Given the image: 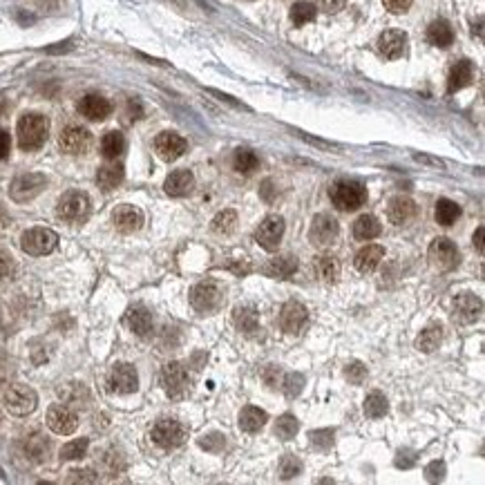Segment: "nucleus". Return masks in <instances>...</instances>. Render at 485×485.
<instances>
[{"mask_svg":"<svg viewBox=\"0 0 485 485\" xmlns=\"http://www.w3.org/2000/svg\"><path fill=\"white\" fill-rule=\"evenodd\" d=\"M16 133H18V146L27 150V153H32V150H38L47 141L49 121L47 117L36 114V112L23 114L18 119Z\"/></svg>","mask_w":485,"mask_h":485,"instance_id":"obj_1","label":"nucleus"},{"mask_svg":"<svg viewBox=\"0 0 485 485\" xmlns=\"http://www.w3.org/2000/svg\"><path fill=\"white\" fill-rule=\"evenodd\" d=\"M329 197L338 210L351 213V210H358L360 206H365L367 188L362 186L358 179H338L336 184L329 188Z\"/></svg>","mask_w":485,"mask_h":485,"instance_id":"obj_2","label":"nucleus"},{"mask_svg":"<svg viewBox=\"0 0 485 485\" xmlns=\"http://www.w3.org/2000/svg\"><path fill=\"white\" fill-rule=\"evenodd\" d=\"M224 300H226L224 289L213 280L199 282V284H195L193 291H190V307L199 313H204V316L217 313L221 307H224Z\"/></svg>","mask_w":485,"mask_h":485,"instance_id":"obj_3","label":"nucleus"},{"mask_svg":"<svg viewBox=\"0 0 485 485\" xmlns=\"http://www.w3.org/2000/svg\"><path fill=\"white\" fill-rule=\"evenodd\" d=\"M90 210H92V201H90L87 193L83 190H67V193L58 199L56 213L63 221L69 224H83L90 217Z\"/></svg>","mask_w":485,"mask_h":485,"instance_id":"obj_4","label":"nucleus"},{"mask_svg":"<svg viewBox=\"0 0 485 485\" xmlns=\"http://www.w3.org/2000/svg\"><path fill=\"white\" fill-rule=\"evenodd\" d=\"M150 439H153V443L161 450H177L186 443L188 429L175 418H161L155 423L153 429H150Z\"/></svg>","mask_w":485,"mask_h":485,"instance_id":"obj_5","label":"nucleus"},{"mask_svg":"<svg viewBox=\"0 0 485 485\" xmlns=\"http://www.w3.org/2000/svg\"><path fill=\"white\" fill-rule=\"evenodd\" d=\"M190 373L181 362H168V365L161 369V387H164L166 396L173 400H181L190 393Z\"/></svg>","mask_w":485,"mask_h":485,"instance_id":"obj_6","label":"nucleus"},{"mask_svg":"<svg viewBox=\"0 0 485 485\" xmlns=\"http://www.w3.org/2000/svg\"><path fill=\"white\" fill-rule=\"evenodd\" d=\"M58 244V235L54 233L52 228H43V226H36V228H29L20 237V248H23L27 255H49Z\"/></svg>","mask_w":485,"mask_h":485,"instance_id":"obj_7","label":"nucleus"},{"mask_svg":"<svg viewBox=\"0 0 485 485\" xmlns=\"http://www.w3.org/2000/svg\"><path fill=\"white\" fill-rule=\"evenodd\" d=\"M340 237V226L338 221L327 213H320L313 217L311 228H309V241L318 250H327L338 241Z\"/></svg>","mask_w":485,"mask_h":485,"instance_id":"obj_8","label":"nucleus"},{"mask_svg":"<svg viewBox=\"0 0 485 485\" xmlns=\"http://www.w3.org/2000/svg\"><path fill=\"white\" fill-rule=\"evenodd\" d=\"M38 405V396L36 391L29 385H9V389L5 391V407L9 414L14 416H29Z\"/></svg>","mask_w":485,"mask_h":485,"instance_id":"obj_9","label":"nucleus"},{"mask_svg":"<svg viewBox=\"0 0 485 485\" xmlns=\"http://www.w3.org/2000/svg\"><path fill=\"white\" fill-rule=\"evenodd\" d=\"M47 186V177L40 173H25L18 175L12 186H9V197H12L16 204H25V201H32L38 197Z\"/></svg>","mask_w":485,"mask_h":485,"instance_id":"obj_10","label":"nucleus"},{"mask_svg":"<svg viewBox=\"0 0 485 485\" xmlns=\"http://www.w3.org/2000/svg\"><path fill=\"white\" fill-rule=\"evenodd\" d=\"M429 264L439 271H454L461 262V253L457 248L454 241H450L448 237H436L429 244Z\"/></svg>","mask_w":485,"mask_h":485,"instance_id":"obj_11","label":"nucleus"},{"mask_svg":"<svg viewBox=\"0 0 485 485\" xmlns=\"http://www.w3.org/2000/svg\"><path fill=\"white\" fill-rule=\"evenodd\" d=\"M452 316L459 325H474L483 316V300L479 296H474V293H461L454 300Z\"/></svg>","mask_w":485,"mask_h":485,"instance_id":"obj_12","label":"nucleus"},{"mask_svg":"<svg viewBox=\"0 0 485 485\" xmlns=\"http://www.w3.org/2000/svg\"><path fill=\"white\" fill-rule=\"evenodd\" d=\"M58 146L65 155H85L92 146V135L80 126H67L58 137Z\"/></svg>","mask_w":485,"mask_h":485,"instance_id":"obj_13","label":"nucleus"},{"mask_svg":"<svg viewBox=\"0 0 485 485\" xmlns=\"http://www.w3.org/2000/svg\"><path fill=\"white\" fill-rule=\"evenodd\" d=\"M108 385H110V391L114 393H135L139 389V373L133 365H128V362H119V365L112 367V371H110L108 376Z\"/></svg>","mask_w":485,"mask_h":485,"instance_id":"obj_14","label":"nucleus"},{"mask_svg":"<svg viewBox=\"0 0 485 485\" xmlns=\"http://www.w3.org/2000/svg\"><path fill=\"white\" fill-rule=\"evenodd\" d=\"M282 237H284V219L280 215H269L255 230V241L264 250H278Z\"/></svg>","mask_w":485,"mask_h":485,"instance_id":"obj_15","label":"nucleus"},{"mask_svg":"<svg viewBox=\"0 0 485 485\" xmlns=\"http://www.w3.org/2000/svg\"><path fill=\"white\" fill-rule=\"evenodd\" d=\"M47 427L58 436H69L78 427V416L67 405H52L47 409Z\"/></svg>","mask_w":485,"mask_h":485,"instance_id":"obj_16","label":"nucleus"},{"mask_svg":"<svg viewBox=\"0 0 485 485\" xmlns=\"http://www.w3.org/2000/svg\"><path fill=\"white\" fill-rule=\"evenodd\" d=\"M155 150L164 161H177L188 150V141L177 133H159L155 137Z\"/></svg>","mask_w":485,"mask_h":485,"instance_id":"obj_17","label":"nucleus"},{"mask_svg":"<svg viewBox=\"0 0 485 485\" xmlns=\"http://www.w3.org/2000/svg\"><path fill=\"white\" fill-rule=\"evenodd\" d=\"M376 47L385 58L396 60L405 54V49H407V34L400 32V29H387V32H382L378 36Z\"/></svg>","mask_w":485,"mask_h":485,"instance_id":"obj_18","label":"nucleus"},{"mask_svg":"<svg viewBox=\"0 0 485 485\" xmlns=\"http://www.w3.org/2000/svg\"><path fill=\"white\" fill-rule=\"evenodd\" d=\"M309 322V313L307 309L300 305V302H287L284 307H282V313H280V327L282 331L287 333H300L302 329L307 327Z\"/></svg>","mask_w":485,"mask_h":485,"instance_id":"obj_19","label":"nucleus"},{"mask_svg":"<svg viewBox=\"0 0 485 485\" xmlns=\"http://www.w3.org/2000/svg\"><path fill=\"white\" fill-rule=\"evenodd\" d=\"M78 112L90 121H103L112 114V103L101 94H85L78 101Z\"/></svg>","mask_w":485,"mask_h":485,"instance_id":"obj_20","label":"nucleus"},{"mask_svg":"<svg viewBox=\"0 0 485 485\" xmlns=\"http://www.w3.org/2000/svg\"><path fill=\"white\" fill-rule=\"evenodd\" d=\"M112 224H114V228L119 230V233H126V235L135 233V230H139L141 226H144V213H141V210L135 208V206L124 204L112 213Z\"/></svg>","mask_w":485,"mask_h":485,"instance_id":"obj_21","label":"nucleus"},{"mask_svg":"<svg viewBox=\"0 0 485 485\" xmlns=\"http://www.w3.org/2000/svg\"><path fill=\"white\" fill-rule=\"evenodd\" d=\"M195 188V175L190 170H175L164 181V190L170 197H186Z\"/></svg>","mask_w":485,"mask_h":485,"instance_id":"obj_22","label":"nucleus"},{"mask_svg":"<svg viewBox=\"0 0 485 485\" xmlns=\"http://www.w3.org/2000/svg\"><path fill=\"white\" fill-rule=\"evenodd\" d=\"M416 213H418V206L414 204L409 197H393L387 206V217L391 224H396V226L409 224V221L416 217Z\"/></svg>","mask_w":485,"mask_h":485,"instance_id":"obj_23","label":"nucleus"},{"mask_svg":"<svg viewBox=\"0 0 485 485\" xmlns=\"http://www.w3.org/2000/svg\"><path fill=\"white\" fill-rule=\"evenodd\" d=\"M124 325L139 338H146L153 331V316L146 307H130L124 316Z\"/></svg>","mask_w":485,"mask_h":485,"instance_id":"obj_24","label":"nucleus"},{"mask_svg":"<svg viewBox=\"0 0 485 485\" xmlns=\"http://www.w3.org/2000/svg\"><path fill=\"white\" fill-rule=\"evenodd\" d=\"M472 83H474V65H472V60L463 58V60H459L457 65H452L450 76H448V92L450 94L459 92V90L468 87Z\"/></svg>","mask_w":485,"mask_h":485,"instance_id":"obj_25","label":"nucleus"},{"mask_svg":"<svg viewBox=\"0 0 485 485\" xmlns=\"http://www.w3.org/2000/svg\"><path fill=\"white\" fill-rule=\"evenodd\" d=\"M382 259H385V248H382L380 244H367L365 248L358 250L353 264H356V269L360 273H371V271L378 269Z\"/></svg>","mask_w":485,"mask_h":485,"instance_id":"obj_26","label":"nucleus"},{"mask_svg":"<svg viewBox=\"0 0 485 485\" xmlns=\"http://www.w3.org/2000/svg\"><path fill=\"white\" fill-rule=\"evenodd\" d=\"M296 271H298V257H293V255H278V257L269 259V264L264 266V275L275 278V280H287Z\"/></svg>","mask_w":485,"mask_h":485,"instance_id":"obj_27","label":"nucleus"},{"mask_svg":"<svg viewBox=\"0 0 485 485\" xmlns=\"http://www.w3.org/2000/svg\"><path fill=\"white\" fill-rule=\"evenodd\" d=\"M266 420H269V414L264 409H259V407H244L239 411V429L241 432H246V434H255L259 432L262 427L266 425Z\"/></svg>","mask_w":485,"mask_h":485,"instance_id":"obj_28","label":"nucleus"},{"mask_svg":"<svg viewBox=\"0 0 485 485\" xmlns=\"http://www.w3.org/2000/svg\"><path fill=\"white\" fill-rule=\"evenodd\" d=\"M427 40L434 45V47H441L445 49L454 43V32H452V25L448 23V20H434V23L427 27Z\"/></svg>","mask_w":485,"mask_h":485,"instance_id":"obj_29","label":"nucleus"},{"mask_svg":"<svg viewBox=\"0 0 485 485\" xmlns=\"http://www.w3.org/2000/svg\"><path fill=\"white\" fill-rule=\"evenodd\" d=\"M25 454L36 463H45L49 459V454H52V443L43 434H32L25 441Z\"/></svg>","mask_w":485,"mask_h":485,"instance_id":"obj_30","label":"nucleus"},{"mask_svg":"<svg viewBox=\"0 0 485 485\" xmlns=\"http://www.w3.org/2000/svg\"><path fill=\"white\" fill-rule=\"evenodd\" d=\"M124 177H126L124 166H121L119 161H114V164H105V166L99 168L96 184L103 190H112V188H117L121 184V181H124Z\"/></svg>","mask_w":485,"mask_h":485,"instance_id":"obj_31","label":"nucleus"},{"mask_svg":"<svg viewBox=\"0 0 485 485\" xmlns=\"http://www.w3.org/2000/svg\"><path fill=\"white\" fill-rule=\"evenodd\" d=\"M233 325L241 333H255L259 329V313L253 307H237L233 311Z\"/></svg>","mask_w":485,"mask_h":485,"instance_id":"obj_32","label":"nucleus"},{"mask_svg":"<svg viewBox=\"0 0 485 485\" xmlns=\"http://www.w3.org/2000/svg\"><path fill=\"white\" fill-rule=\"evenodd\" d=\"M313 271L322 282H336L340 278V262L331 255H320L313 259Z\"/></svg>","mask_w":485,"mask_h":485,"instance_id":"obj_33","label":"nucleus"},{"mask_svg":"<svg viewBox=\"0 0 485 485\" xmlns=\"http://www.w3.org/2000/svg\"><path fill=\"white\" fill-rule=\"evenodd\" d=\"M380 221L373 217V215H362L356 219V224H353V237H356L358 241H369L373 237L380 235Z\"/></svg>","mask_w":485,"mask_h":485,"instance_id":"obj_34","label":"nucleus"},{"mask_svg":"<svg viewBox=\"0 0 485 485\" xmlns=\"http://www.w3.org/2000/svg\"><path fill=\"white\" fill-rule=\"evenodd\" d=\"M124 150H126V137L121 135L119 130H112V133H108L101 139V155L110 161L124 155Z\"/></svg>","mask_w":485,"mask_h":485,"instance_id":"obj_35","label":"nucleus"},{"mask_svg":"<svg viewBox=\"0 0 485 485\" xmlns=\"http://www.w3.org/2000/svg\"><path fill=\"white\" fill-rule=\"evenodd\" d=\"M443 342V327L441 325H429L427 329L420 331V336L416 338V349L423 353H432L441 347Z\"/></svg>","mask_w":485,"mask_h":485,"instance_id":"obj_36","label":"nucleus"},{"mask_svg":"<svg viewBox=\"0 0 485 485\" xmlns=\"http://www.w3.org/2000/svg\"><path fill=\"white\" fill-rule=\"evenodd\" d=\"M389 411V402H387V396L382 391H369L367 398H365V416L367 418H382L387 416Z\"/></svg>","mask_w":485,"mask_h":485,"instance_id":"obj_37","label":"nucleus"},{"mask_svg":"<svg viewBox=\"0 0 485 485\" xmlns=\"http://www.w3.org/2000/svg\"><path fill=\"white\" fill-rule=\"evenodd\" d=\"M436 221L441 226H452L461 217V206L452 199H439L436 201Z\"/></svg>","mask_w":485,"mask_h":485,"instance_id":"obj_38","label":"nucleus"},{"mask_svg":"<svg viewBox=\"0 0 485 485\" xmlns=\"http://www.w3.org/2000/svg\"><path fill=\"white\" fill-rule=\"evenodd\" d=\"M259 166V159L257 155L253 153V150L248 148H239L235 150V157H233V168L237 170V173L241 175H250V173H255Z\"/></svg>","mask_w":485,"mask_h":485,"instance_id":"obj_39","label":"nucleus"},{"mask_svg":"<svg viewBox=\"0 0 485 485\" xmlns=\"http://www.w3.org/2000/svg\"><path fill=\"white\" fill-rule=\"evenodd\" d=\"M316 14H318V9L313 3H309V0H298V3L291 7V20L296 27H302L311 23V20H316Z\"/></svg>","mask_w":485,"mask_h":485,"instance_id":"obj_40","label":"nucleus"},{"mask_svg":"<svg viewBox=\"0 0 485 485\" xmlns=\"http://www.w3.org/2000/svg\"><path fill=\"white\" fill-rule=\"evenodd\" d=\"M235 228H237V213L235 210H221V213L215 215L213 219V230L217 235H230V233H235Z\"/></svg>","mask_w":485,"mask_h":485,"instance_id":"obj_41","label":"nucleus"},{"mask_svg":"<svg viewBox=\"0 0 485 485\" xmlns=\"http://www.w3.org/2000/svg\"><path fill=\"white\" fill-rule=\"evenodd\" d=\"M300 429V420L293 416V414H282L275 423V436L282 441H291L296 439V434Z\"/></svg>","mask_w":485,"mask_h":485,"instance_id":"obj_42","label":"nucleus"},{"mask_svg":"<svg viewBox=\"0 0 485 485\" xmlns=\"http://www.w3.org/2000/svg\"><path fill=\"white\" fill-rule=\"evenodd\" d=\"M87 448H90L87 439H74V441H69V443H65L63 448H60V459H63V461H78L87 454Z\"/></svg>","mask_w":485,"mask_h":485,"instance_id":"obj_43","label":"nucleus"},{"mask_svg":"<svg viewBox=\"0 0 485 485\" xmlns=\"http://www.w3.org/2000/svg\"><path fill=\"white\" fill-rule=\"evenodd\" d=\"M282 389H284L287 393V398H298L302 389H305V376L302 373H296V371H291L284 376V380L280 382Z\"/></svg>","mask_w":485,"mask_h":485,"instance_id":"obj_44","label":"nucleus"},{"mask_svg":"<svg viewBox=\"0 0 485 485\" xmlns=\"http://www.w3.org/2000/svg\"><path fill=\"white\" fill-rule=\"evenodd\" d=\"M300 472H302L300 459H296L293 454H287V457H282V461H280V479H282V481L296 479Z\"/></svg>","mask_w":485,"mask_h":485,"instance_id":"obj_45","label":"nucleus"},{"mask_svg":"<svg viewBox=\"0 0 485 485\" xmlns=\"http://www.w3.org/2000/svg\"><path fill=\"white\" fill-rule=\"evenodd\" d=\"M345 378L351 382V385H362V382L367 380V367L362 365V362H358V360L347 362V367H345Z\"/></svg>","mask_w":485,"mask_h":485,"instance_id":"obj_46","label":"nucleus"},{"mask_svg":"<svg viewBox=\"0 0 485 485\" xmlns=\"http://www.w3.org/2000/svg\"><path fill=\"white\" fill-rule=\"evenodd\" d=\"M333 429H316L309 434V443L311 448H318V450H329L333 445Z\"/></svg>","mask_w":485,"mask_h":485,"instance_id":"obj_47","label":"nucleus"},{"mask_svg":"<svg viewBox=\"0 0 485 485\" xmlns=\"http://www.w3.org/2000/svg\"><path fill=\"white\" fill-rule=\"evenodd\" d=\"M224 445H226V436H221V434H208V436L199 439V448H204L208 452H219Z\"/></svg>","mask_w":485,"mask_h":485,"instance_id":"obj_48","label":"nucleus"},{"mask_svg":"<svg viewBox=\"0 0 485 485\" xmlns=\"http://www.w3.org/2000/svg\"><path fill=\"white\" fill-rule=\"evenodd\" d=\"M425 479L432 481V483L445 479V463H443V461H432L429 466L425 468Z\"/></svg>","mask_w":485,"mask_h":485,"instance_id":"obj_49","label":"nucleus"},{"mask_svg":"<svg viewBox=\"0 0 485 485\" xmlns=\"http://www.w3.org/2000/svg\"><path fill=\"white\" fill-rule=\"evenodd\" d=\"M12 273H14V257L9 253L0 250V284L12 278Z\"/></svg>","mask_w":485,"mask_h":485,"instance_id":"obj_50","label":"nucleus"},{"mask_svg":"<svg viewBox=\"0 0 485 485\" xmlns=\"http://www.w3.org/2000/svg\"><path fill=\"white\" fill-rule=\"evenodd\" d=\"M262 378H264V382L269 387H278L282 382V371L275 365H269V367L262 369Z\"/></svg>","mask_w":485,"mask_h":485,"instance_id":"obj_51","label":"nucleus"},{"mask_svg":"<svg viewBox=\"0 0 485 485\" xmlns=\"http://www.w3.org/2000/svg\"><path fill=\"white\" fill-rule=\"evenodd\" d=\"M67 483H96V474L92 470H72Z\"/></svg>","mask_w":485,"mask_h":485,"instance_id":"obj_52","label":"nucleus"},{"mask_svg":"<svg viewBox=\"0 0 485 485\" xmlns=\"http://www.w3.org/2000/svg\"><path fill=\"white\" fill-rule=\"evenodd\" d=\"M103 466L108 468V472L110 474H117V472H121L124 470V459L119 457V454H114V452H105V457H103Z\"/></svg>","mask_w":485,"mask_h":485,"instance_id":"obj_53","label":"nucleus"},{"mask_svg":"<svg viewBox=\"0 0 485 485\" xmlns=\"http://www.w3.org/2000/svg\"><path fill=\"white\" fill-rule=\"evenodd\" d=\"M411 3L414 0H382V5H385V9L391 14H405L411 7Z\"/></svg>","mask_w":485,"mask_h":485,"instance_id":"obj_54","label":"nucleus"},{"mask_svg":"<svg viewBox=\"0 0 485 485\" xmlns=\"http://www.w3.org/2000/svg\"><path fill=\"white\" fill-rule=\"evenodd\" d=\"M318 5L322 12H327V14H338L342 7L347 5V0H318Z\"/></svg>","mask_w":485,"mask_h":485,"instance_id":"obj_55","label":"nucleus"},{"mask_svg":"<svg viewBox=\"0 0 485 485\" xmlns=\"http://www.w3.org/2000/svg\"><path fill=\"white\" fill-rule=\"evenodd\" d=\"M14 376V365L7 358L0 356V382H9Z\"/></svg>","mask_w":485,"mask_h":485,"instance_id":"obj_56","label":"nucleus"},{"mask_svg":"<svg viewBox=\"0 0 485 485\" xmlns=\"http://www.w3.org/2000/svg\"><path fill=\"white\" fill-rule=\"evenodd\" d=\"M9 150H12V137L7 130H0V159H7Z\"/></svg>","mask_w":485,"mask_h":485,"instance_id":"obj_57","label":"nucleus"},{"mask_svg":"<svg viewBox=\"0 0 485 485\" xmlns=\"http://www.w3.org/2000/svg\"><path fill=\"white\" fill-rule=\"evenodd\" d=\"M396 468H402V470H407L411 468L414 463H416V457H409V452H398V457H396Z\"/></svg>","mask_w":485,"mask_h":485,"instance_id":"obj_58","label":"nucleus"},{"mask_svg":"<svg viewBox=\"0 0 485 485\" xmlns=\"http://www.w3.org/2000/svg\"><path fill=\"white\" fill-rule=\"evenodd\" d=\"M483 233H485V228L483 226H479L477 228V233H474V246H477V250L481 253V255H483V250H485V246H483Z\"/></svg>","mask_w":485,"mask_h":485,"instance_id":"obj_59","label":"nucleus"},{"mask_svg":"<svg viewBox=\"0 0 485 485\" xmlns=\"http://www.w3.org/2000/svg\"><path fill=\"white\" fill-rule=\"evenodd\" d=\"M414 159H416V161H423V164H429V166L443 168V161H441V159H434V157H427V155H414Z\"/></svg>","mask_w":485,"mask_h":485,"instance_id":"obj_60","label":"nucleus"},{"mask_svg":"<svg viewBox=\"0 0 485 485\" xmlns=\"http://www.w3.org/2000/svg\"><path fill=\"white\" fill-rule=\"evenodd\" d=\"M302 139L305 141H309V144H316V146H320V148H336L333 144H327V141H320V139H313V137H307V135H300Z\"/></svg>","mask_w":485,"mask_h":485,"instance_id":"obj_61","label":"nucleus"}]
</instances>
